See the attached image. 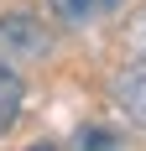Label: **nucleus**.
I'll use <instances>...</instances> for the list:
<instances>
[{
	"label": "nucleus",
	"instance_id": "f257e3e1",
	"mask_svg": "<svg viewBox=\"0 0 146 151\" xmlns=\"http://www.w3.org/2000/svg\"><path fill=\"white\" fill-rule=\"evenodd\" d=\"M52 37H47L42 21H31V16H5L0 21V63H42Z\"/></svg>",
	"mask_w": 146,
	"mask_h": 151
},
{
	"label": "nucleus",
	"instance_id": "f03ea898",
	"mask_svg": "<svg viewBox=\"0 0 146 151\" xmlns=\"http://www.w3.org/2000/svg\"><path fill=\"white\" fill-rule=\"evenodd\" d=\"M47 5H52V16L63 26H94L104 16H115L125 0H47Z\"/></svg>",
	"mask_w": 146,
	"mask_h": 151
},
{
	"label": "nucleus",
	"instance_id": "7ed1b4c3",
	"mask_svg": "<svg viewBox=\"0 0 146 151\" xmlns=\"http://www.w3.org/2000/svg\"><path fill=\"white\" fill-rule=\"evenodd\" d=\"M115 99H120V109H125L136 125H146V58L115 78Z\"/></svg>",
	"mask_w": 146,
	"mask_h": 151
},
{
	"label": "nucleus",
	"instance_id": "20e7f679",
	"mask_svg": "<svg viewBox=\"0 0 146 151\" xmlns=\"http://www.w3.org/2000/svg\"><path fill=\"white\" fill-rule=\"evenodd\" d=\"M21 104H26V89H21V78H16L11 63H0V136L21 120Z\"/></svg>",
	"mask_w": 146,
	"mask_h": 151
},
{
	"label": "nucleus",
	"instance_id": "39448f33",
	"mask_svg": "<svg viewBox=\"0 0 146 151\" xmlns=\"http://www.w3.org/2000/svg\"><path fill=\"white\" fill-rule=\"evenodd\" d=\"M125 42H131V52H136V58H146V5L131 16V26H125Z\"/></svg>",
	"mask_w": 146,
	"mask_h": 151
},
{
	"label": "nucleus",
	"instance_id": "423d86ee",
	"mask_svg": "<svg viewBox=\"0 0 146 151\" xmlns=\"http://www.w3.org/2000/svg\"><path fill=\"white\" fill-rule=\"evenodd\" d=\"M78 146H120L115 130H78Z\"/></svg>",
	"mask_w": 146,
	"mask_h": 151
}]
</instances>
